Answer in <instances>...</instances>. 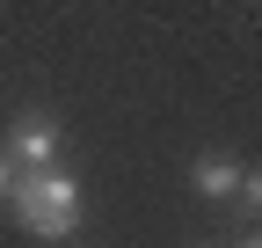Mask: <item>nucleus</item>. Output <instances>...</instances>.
<instances>
[{
	"instance_id": "nucleus-1",
	"label": "nucleus",
	"mask_w": 262,
	"mask_h": 248,
	"mask_svg": "<svg viewBox=\"0 0 262 248\" xmlns=\"http://www.w3.org/2000/svg\"><path fill=\"white\" fill-rule=\"evenodd\" d=\"M8 197H15V219L37 234V241H73V226H80V212H88V197H80V182L66 175L58 161L51 168H15V182H8Z\"/></svg>"
},
{
	"instance_id": "nucleus-2",
	"label": "nucleus",
	"mask_w": 262,
	"mask_h": 248,
	"mask_svg": "<svg viewBox=\"0 0 262 248\" xmlns=\"http://www.w3.org/2000/svg\"><path fill=\"white\" fill-rule=\"evenodd\" d=\"M58 146H66V132H58L51 110H15V124H8V161L15 168H51Z\"/></svg>"
},
{
	"instance_id": "nucleus-3",
	"label": "nucleus",
	"mask_w": 262,
	"mask_h": 248,
	"mask_svg": "<svg viewBox=\"0 0 262 248\" xmlns=\"http://www.w3.org/2000/svg\"><path fill=\"white\" fill-rule=\"evenodd\" d=\"M189 182H196V197H233L241 182H248V168L233 161V153H204V161H189Z\"/></svg>"
},
{
	"instance_id": "nucleus-4",
	"label": "nucleus",
	"mask_w": 262,
	"mask_h": 248,
	"mask_svg": "<svg viewBox=\"0 0 262 248\" xmlns=\"http://www.w3.org/2000/svg\"><path fill=\"white\" fill-rule=\"evenodd\" d=\"M8 182H15V161H8V153H0V197H8Z\"/></svg>"
},
{
	"instance_id": "nucleus-5",
	"label": "nucleus",
	"mask_w": 262,
	"mask_h": 248,
	"mask_svg": "<svg viewBox=\"0 0 262 248\" xmlns=\"http://www.w3.org/2000/svg\"><path fill=\"white\" fill-rule=\"evenodd\" d=\"M233 248H262V241H255V234H241V241H233Z\"/></svg>"
}]
</instances>
